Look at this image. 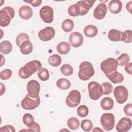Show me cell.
I'll return each mask as SVG.
<instances>
[{
	"label": "cell",
	"mask_w": 132,
	"mask_h": 132,
	"mask_svg": "<svg viewBox=\"0 0 132 132\" xmlns=\"http://www.w3.org/2000/svg\"><path fill=\"white\" fill-rule=\"evenodd\" d=\"M42 68V64L40 61L34 60L30 61L19 71V75L22 79H27Z\"/></svg>",
	"instance_id": "6da1fadb"
},
{
	"label": "cell",
	"mask_w": 132,
	"mask_h": 132,
	"mask_svg": "<svg viewBox=\"0 0 132 132\" xmlns=\"http://www.w3.org/2000/svg\"><path fill=\"white\" fill-rule=\"evenodd\" d=\"M94 70L92 64L88 61L81 62L79 67L78 76L82 80H89L94 75Z\"/></svg>",
	"instance_id": "7a4b0ae2"
},
{
	"label": "cell",
	"mask_w": 132,
	"mask_h": 132,
	"mask_svg": "<svg viewBox=\"0 0 132 132\" xmlns=\"http://www.w3.org/2000/svg\"><path fill=\"white\" fill-rule=\"evenodd\" d=\"M15 15L14 10L11 7L7 6L0 10V25L6 27L9 25L11 20Z\"/></svg>",
	"instance_id": "3957f363"
},
{
	"label": "cell",
	"mask_w": 132,
	"mask_h": 132,
	"mask_svg": "<svg viewBox=\"0 0 132 132\" xmlns=\"http://www.w3.org/2000/svg\"><path fill=\"white\" fill-rule=\"evenodd\" d=\"M118 66V63L117 60L113 58H108L101 63V69L105 75L117 71Z\"/></svg>",
	"instance_id": "277c9868"
},
{
	"label": "cell",
	"mask_w": 132,
	"mask_h": 132,
	"mask_svg": "<svg viewBox=\"0 0 132 132\" xmlns=\"http://www.w3.org/2000/svg\"><path fill=\"white\" fill-rule=\"evenodd\" d=\"M40 104V97L39 96L36 98L30 97L28 94L21 102L22 107L25 110H34L37 108Z\"/></svg>",
	"instance_id": "5b68a950"
},
{
	"label": "cell",
	"mask_w": 132,
	"mask_h": 132,
	"mask_svg": "<svg viewBox=\"0 0 132 132\" xmlns=\"http://www.w3.org/2000/svg\"><path fill=\"white\" fill-rule=\"evenodd\" d=\"M88 89L89 97L92 100H97L103 95L101 86L96 81L90 82L88 85Z\"/></svg>",
	"instance_id": "8992f818"
},
{
	"label": "cell",
	"mask_w": 132,
	"mask_h": 132,
	"mask_svg": "<svg viewBox=\"0 0 132 132\" xmlns=\"http://www.w3.org/2000/svg\"><path fill=\"white\" fill-rule=\"evenodd\" d=\"M100 122L103 129L106 131L112 130L115 126V118L111 113L103 114L101 117Z\"/></svg>",
	"instance_id": "52a82bcc"
},
{
	"label": "cell",
	"mask_w": 132,
	"mask_h": 132,
	"mask_svg": "<svg viewBox=\"0 0 132 132\" xmlns=\"http://www.w3.org/2000/svg\"><path fill=\"white\" fill-rule=\"evenodd\" d=\"M113 95L117 102L122 104L127 101L128 96V92L127 88L124 86H118L114 88Z\"/></svg>",
	"instance_id": "ba28073f"
},
{
	"label": "cell",
	"mask_w": 132,
	"mask_h": 132,
	"mask_svg": "<svg viewBox=\"0 0 132 132\" xmlns=\"http://www.w3.org/2000/svg\"><path fill=\"white\" fill-rule=\"evenodd\" d=\"M81 94L77 90H73L70 92L67 96L65 103L70 108H74L77 106L80 103Z\"/></svg>",
	"instance_id": "9c48e42d"
},
{
	"label": "cell",
	"mask_w": 132,
	"mask_h": 132,
	"mask_svg": "<svg viewBox=\"0 0 132 132\" xmlns=\"http://www.w3.org/2000/svg\"><path fill=\"white\" fill-rule=\"evenodd\" d=\"M40 16L42 21L46 23H51L54 20V11L49 6L42 7L40 10Z\"/></svg>",
	"instance_id": "30bf717a"
},
{
	"label": "cell",
	"mask_w": 132,
	"mask_h": 132,
	"mask_svg": "<svg viewBox=\"0 0 132 132\" xmlns=\"http://www.w3.org/2000/svg\"><path fill=\"white\" fill-rule=\"evenodd\" d=\"M27 90L28 94L31 97H38L40 91V85L36 80H30L27 85Z\"/></svg>",
	"instance_id": "8fae6325"
},
{
	"label": "cell",
	"mask_w": 132,
	"mask_h": 132,
	"mask_svg": "<svg viewBox=\"0 0 132 132\" xmlns=\"http://www.w3.org/2000/svg\"><path fill=\"white\" fill-rule=\"evenodd\" d=\"M55 35V29L51 26H47L41 29L38 33L39 39L42 41H48L52 39Z\"/></svg>",
	"instance_id": "7c38bea8"
},
{
	"label": "cell",
	"mask_w": 132,
	"mask_h": 132,
	"mask_svg": "<svg viewBox=\"0 0 132 132\" xmlns=\"http://www.w3.org/2000/svg\"><path fill=\"white\" fill-rule=\"evenodd\" d=\"M69 41L70 45L74 47H78L82 45L84 42V37L81 33L74 31L70 34Z\"/></svg>",
	"instance_id": "4fadbf2b"
},
{
	"label": "cell",
	"mask_w": 132,
	"mask_h": 132,
	"mask_svg": "<svg viewBox=\"0 0 132 132\" xmlns=\"http://www.w3.org/2000/svg\"><path fill=\"white\" fill-rule=\"evenodd\" d=\"M131 120L128 117H123L118 122L116 128L119 132H126L131 128Z\"/></svg>",
	"instance_id": "5bb4252c"
},
{
	"label": "cell",
	"mask_w": 132,
	"mask_h": 132,
	"mask_svg": "<svg viewBox=\"0 0 132 132\" xmlns=\"http://www.w3.org/2000/svg\"><path fill=\"white\" fill-rule=\"evenodd\" d=\"M107 12V7L106 5L102 3L99 4L93 11L94 17L97 20L103 19Z\"/></svg>",
	"instance_id": "9a60e30c"
},
{
	"label": "cell",
	"mask_w": 132,
	"mask_h": 132,
	"mask_svg": "<svg viewBox=\"0 0 132 132\" xmlns=\"http://www.w3.org/2000/svg\"><path fill=\"white\" fill-rule=\"evenodd\" d=\"M96 1H79L76 4L79 6L80 10V13L79 15H84L86 14L90 9L93 6L94 3Z\"/></svg>",
	"instance_id": "2e32d148"
},
{
	"label": "cell",
	"mask_w": 132,
	"mask_h": 132,
	"mask_svg": "<svg viewBox=\"0 0 132 132\" xmlns=\"http://www.w3.org/2000/svg\"><path fill=\"white\" fill-rule=\"evenodd\" d=\"M19 14L21 18L23 20H29L32 15L33 11L30 7L25 5L21 6L19 10Z\"/></svg>",
	"instance_id": "e0dca14e"
},
{
	"label": "cell",
	"mask_w": 132,
	"mask_h": 132,
	"mask_svg": "<svg viewBox=\"0 0 132 132\" xmlns=\"http://www.w3.org/2000/svg\"><path fill=\"white\" fill-rule=\"evenodd\" d=\"M108 7L111 13L118 14L122 9V3L119 0H112L108 4Z\"/></svg>",
	"instance_id": "ac0fdd59"
},
{
	"label": "cell",
	"mask_w": 132,
	"mask_h": 132,
	"mask_svg": "<svg viewBox=\"0 0 132 132\" xmlns=\"http://www.w3.org/2000/svg\"><path fill=\"white\" fill-rule=\"evenodd\" d=\"M106 76L109 79V80L114 84L121 83L124 80V76L123 75L117 71L108 74L106 75Z\"/></svg>",
	"instance_id": "d6986e66"
},
{
	"label": "cell",
	"mask_w": 132,
	"mask_h": 132,
	"mask_svg": "<svg viewBox=\"0 0 132 132\" xmlns=\"http://www.w3.org/2000/svg\"><path fill=\"white\" fill-rule=\"evenodd\" d=\"M21 52L24 55L30 54L33 50V45L29 40H26L22 43L20 46Z\"/></svg>",
	"instance_id": "ffe728a7"
},
{
	"label": "cell",
	"mask_w": 132,
	"mask_h": 132,
	"mask_svg": "<svg viewBox=\"0 0 132 132\" xmlns=\"http://www.w3.org/2000/svg\"><path fill=\"white\" fill-rule=\"evenodd\" d=\"M100 105L103 110H110L113 107L114 102L111 97H105L101 100Z\"/></svg>",
	"instance_id": "44dd1931"
},
{
	"label": "cell",
	"mask_w": 132,
	"mask_h": 132,
	"mask_svg": "<svg viewBox=\"0 0 132 132\" xmlns=\"http://www.w3.org/2000/svg\"><path fill=\"white\" fill-rule=\"evenodd\" d=\"M98 32L97 28L93 25H88L86 26L84 29L85 35L89 38H93L96 36Z\"/></svg>",
	"instance_id": "7402d4cb"
},
{
	"label": "cell",
	"mask_w": 132,
	"mask_h": 132,
	"mask_svg": "<svg viewBox=\"0 0 132 132\" xmlns=\"http://www.w3.org/2000/svg\"><path fill=\"white\" fill-rule=\"evenodd\" d=\"M12 50L11 43L8 40H4L0 43V52L4 55L10 53Z\"/></svg>",
	"instance_id": "603a6c76"
},
{
	"label": "cell",
	"mask_w": 132,
	"mask_h": 132,
	"mask_svg": "<svg viewBox=\"0 0 132 132\" xmlns=\"http://www.w3.org/2000/svg\"><path fill=\"white\" fill-rule=\"evenodd\" d=\"M121 34L122 31L116 29H112L108 32V37L111 41H121Z\"/></svg>",
	"instance_id": "cb8c5ba5"
},
{
	"label": "cell",
	"mask_w": 132,
	"mask_h": 132,
	"mask_svg": "<svg viewBox=\"0 0 132 132\" xmlns=\"http://www.w3.org/2000/svg\"><path fill=\"white\" fill-rule=\"evenodd\" d=\"M57 51L61 55H66L70 51V45L66 42H60L56 47Z\"/></svg>",
	"instance_id": "d4e9b609"
},
{
	"label": "cell",
	"mask_w": 132,
	"mask_h": 132,
	"mask_svg": "<svg viewBox=\"0 0 132 132\" xmlns=\"http://www.w3.org/2000/svg\"><path fill=\"white\" fill-rule=\"evenodd\" d=\"M56 85L60 89L65 90L70 88L71 82L68 79L65 78H61L57 81Z\"/></svg>",
	"instance_id": "484cf974"
},
{
	"label": "cell",
	"mask_w": 132,
	"mask_h": 132,
	"mask_svg": "<svg viewBox=\"0 0 132 132\" xmlns=\"http://www.w3.org/2000/svg\"><path fill=\"white\" fill-rule=\"evenodd\" d=\"M61 58L58 54H54L50 56L48 59V63L54 67H57L59 66L61 64Z\"/></svg>",
	"instance_id": "4316f807"
},
{
	"label": "cell",
	"mask_w": 132,
	"mask_h": 132,
	"mask_svg": "<svg viewBox=\"0 0 132 132\" xmlns=\"http://www.w3.org/2000/svg\"><path fill=\"white\" fill-rule=\"evenodd\" d=\"M74 24L73 21L70 19H67L64 20L61 24V28L62 30L66 32H70L72 31L74 28Z\"/></svg>",
	"instance_id": "83f0119b"
},
{
	"label": "cell",
	"mask_w": 132,
	"mask_h": 132,
	"mask_svg": "<svg viewBox=\"0 0 132 132\" xmlns=\"http://www.w3.org/2000/svg\"><path fill=\"white\" fill-rule=\"evenodd\" d=\"M68 12L70 16L75 17L80 15V10L79 6L75 4L69 7L68 9Z\"/></svg>",
	"instance_id": "f1b7e54d"
},
{
	"label": "cell",
	"mask_w": 132,
	"mask_h": 132,
	"mask_svg": "<svg viewBox=\"0 0 132 132\" xmlns=\"http://www.w3.org/2000/svg\"><path fill=\"white\" fill-rule=\"evenodd\" d=\"M79 121L75 117H71L67 121L68 126L72 130L77 129L79 126Z\"/></svg>",
	"instance_id": "f546056e"
},
{
	"label": "cell",
	"mask_w": 132,
	"mask_h": 132,
	"mask_svg": "<svg viewBox=\"0 0 132 132\" xmlns=\"http://www.w3.org/2000/svg\"><path fill=\"white\" fill-rule=\"evenodd\" d=\"M130 58L129 55L126 53H122L117 59L118 65L120 66H124L129 63Z\"/></svg>",
	"instance_id": "4dcf8cb0"
},
{
	"label": "cell",
	"mask_w": 132,
	"mask_h": 132,
	"mask_svg": "<svg viewBox=\"0 0 132 132\" xmlns=\"http://www.w3.org/2000/svg\"><path fill=\"white\" fill-rule=\"evenodd\" d=\"M121 41L126 43H130L132 42V31L126 30L122 32Z\"/></svg>",
	"instance_id": "1f68e13d"
},
{
	"label": "cell",
	"mask_w": 132,
	"mask_h": 132,
	"mask_svg": "<svg viewBox=\"0 0 132 132\" xmlns=\"http://www.w3.org/2000/svg\"><path fill=\"white\" fill-rule=\"evenodd\" d=\"M61 73L64 76H70L73 73V68L69 64H64L62 65L60 69Z\"/></svg>",
	"instance_id": "d6a6232c"
},
{
	"label": "cell",
	"mask_w": 132,
	"mask_h": 132,
	"mask_svg": "<svg viewBox=\"0 0 132 132\" xmlns=\"http://www.w3.org/2000/svg\"><path fill=\"white\" fill-rule=\"evenodd\" d=\"M37 74L38 78L42 81H46L50 78L48 71L47 69L44 68H42L40 70H39Z\"/></svg>",
	"instance_id": "836d02e7"
},
{
	"label": "cell",
	"mask_w": 132,
	"mask_h": 132,
	"mask_svg": "<svg viewBox=\"0 0 132 132\" xmlns=\"http://www.w3.org/2000/svg\"><path fill=\"white\" fill-rule=\"evenodd\" d=\"M101 86L103 95H108L111 93L113 90V86L110 83L105 82L102 83Z\"/></svg>",
	"instance_id": "e575fe53"
},
{
	"label": "cell",
	"mask_w": 132,
	"mask_h": 132,
	"mask_svg": "<svg viewBox=\"0 0 132 132\" xmlns=\"http://www.w3.org/2000/svg\"><path fill=\"white\" fill-rule=\"evenodd\" d=\"M81 128L85 131H90L93 128L92 122L89 119L83 120L81 122Z\"/></svg>",
	"instance_id": "d590c367"
},
{
	"label": "cell",
	"mask_w": 132,
	"mask_h": 132,
	"mask_svg": "<svg viewBox=\"0 0 132 132\" xmlns=\"http://www.w3.org/2000/svg\"><path fill=\"white\" fill-rule=\"evenodd\" d=\"M23 122L28 127L31 126L34 122V118L31 114L26 113L23 117Z\"/></svg>",
	"instance_id": "8d00e7d4"
},
{
	"label": "cell",
	"mask_w": 132,
	"mask_h": 132,
	"mask_svg": "<svg viewBox=\"0 0 132 132\" xmlns=\"http://www.w3.org/2000/svg\"><path fill=\"white\" fill-rule=\"evenodd\" d=\"M26 40H29L28 35L26 33H21L17 36L15 39V43L16 45L20 47L22 43Z\"/></svg>",
	"instance_id": "74e56055"
},
{
	"label": "cell",
	"mask_w": 132,
	"mask_h": 132,
	"mask_svg": "<svg viewBox=\"0 0 132 132\" xmlns=\"http://www.w3.org/2000/svg\"><path fill=\"white\" fill-rule=\"evenodd\" d=\"M89 109L86 105H82L79 106L77 109V113L80 117H85L88 116Z\"/></svg>",
	"instance_id": "f35d334b"
},
{
	"label": "cell",
	"mask_w": 132,
	"mask_h": 132,
	"mask_svg": "<svg viewBox=\"0 0 132 132\" xmlns=\"http://www.w3.org/2000/svg\"><path fill=\"white\" fill-rule=\"evenodd\" d=\"M12 72L10 69H7L2 71L0 73V78L2 80L9 79L12 76Z\"/></svg>",
	"instance_id": "ab89813d"
},
{
	"label": "cell",
	"mask_w": 132,
	"mask_h": 132,
	"mask_svg": "<svg viewBox=\"0 0 132 132\" xmlns=\"http://www.w3.org/2000/svg\"><path fill=\"white\" fill-rule=\"evenodd\" d=\"M124 112L126 116L128 117L132 116V104L131 103L127 104L124 106Z\"/></svg>",
	"instance_id": "60d3db41"
},
{
	"label": "cell",
	"mask_w": 132,
	"mask_h": 132,
	"mask_svg": "<svg viewBox=\"0 0 132 132\" xmlns=\"http://www.w3.org/2000/svg\"><path fill=\"white\" fill-rule=\"evenodd\" d=\"M0 131H2V132H3V131L15 132V129L12 125H6L3 126L0 128Z\"/></svg>",
	"instance_id": "b9f144b4"
},
{
	"label": "cell",
	"mask_w": 132,
	"mask_h": 132,
	"mask_svg": "<svg viewBox=\"0 0 132 132\" xmlns=\"http://www.w3.org/2000/svg\"><path fill=\"white\" fill-rule=\"evenodd\" d=\"M28 131H36L40 132L41 130L40 125L36 122H34L31 126L28 127Z\"/></svg>",
	"instance_id": "7bdbcfd3"
},
{
	"label": "cell",
	"mask_w": 132,
	"mask_h": 132,
	"mask_svg": "<svg viewBox=\"0 0 132 132\" xmlns=\"http://www.w3.org/2000/svg\"><path fill=\"white\" fill-rule=\"evenodd\" d=\"M24 2L30 4L34 7H38L41 5L42 3L41 0H33V1H24Z\"/></svg>",
	"instance_id": "ee69618b"
},
{
	"label": "cell",
	"mask_w": 132,
	"mask_h": 132,
	"mask_svg": "<svg viewBox=\"0 0 132 132\" xmlns=\"http://www.w3.org/2000/svg\"><path fill=\"white\" fill-rule=\"evenodd\" d=\"M131 67H132V63L130 62L126 64L124 68L125 71L130 75H131Z\"/></svg>",
	"instance_id": "f6af8a7d"
},
{
	"label": "cell",
	"mask_w": 132,
	"mask_h": 132,
	"mask_svg": "<svg viewBox=\"0 0 132 132\" xmlns=\"http://www.w3.org/2000/svg\"><path fill=\"white\" fill-rule=\"evenodd\" d=\"M131 4H132V2L130 1L129 2L127 3L126 6V8L127 10L130 13H131Z\"/></svg>",
	"instance_id": "bcb514c9"
},
{
	"label": "cell",
	"mask_w": 132,
	"mask_h": 132,
	"mask_svg": "<svg viewBox=\"0 0 132 132\" xmlns=\"http://www.w3.org/2000/svg\"><path fill=\"white\" fill-rule=\"evenodd\" d=\"M5 92V86L2 83H1V95H2Z\"/></svg>",
	"instance_id": "7dc6e473"
},
{
	"label": "cell",
	"mask_w": 132,
	"mask_h": 132,
	"mask_svg": "<svg viewBox=\"0 0 132 132\" xmlns=\"http://www.w3.org/2000/svg\"><path fill=\"white\" fill-rule=\"evenodd\" d=\"M1 57H2V60H1V66H2L4 63H5V58H4L3 56L2 55H1Z\"/></svg>",
	"instance_id": "c3c4849f"
},
{
	"label": "cell",
	"mask_w": 132,
	"mask_h": 132,
	"mask_svg": "<svg viewBox=\"0 0 132 132\" xmlns=\"http://www.w3.org/2000/svg\"><path fill=\"white\" fill-rule=\"evenodd\" d=\"M103 131V130H102V129H100V128H99L98 127H95L94 129H93V130H92V131Z\"/></svg>",
	"instance_id": "681fc988"
}]
</instances>
